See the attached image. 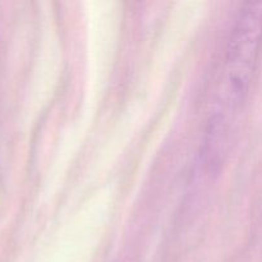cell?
Segmentation results:
<instances>
[{"label":"cell","instance_id":"cell-1","mask_svg":"<svg viewBox=\"0 0 262 262\" xmlns=\"http://www.w3.org/2000/svg\"><path fill=\"white\" fill-rule=\"evenodd\" d=\"M262 45V2L243 4L228 40L215 109L207 129V145L227 136L241 107L243 106Z\"/></svg>","mask_w":262,"mask_h":262}]
</instances>
